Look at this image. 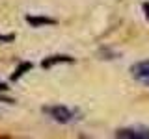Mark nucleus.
Returning a JSON list of instances; mask_svg holds the SVG:
<instances>
[{
    "label": "nucleus",
    "instance_id": "f257e3e1",
    "mask_svg": "<svg viewBox=\"0 0 149 139\" xmlns=\"http://www.w3.org/2000/svg\"><path fill=\"white\" fill-rule=\"evenodd\" d=\"M45 113H49L50 117L54 120H58V122H73L74 120V111L65 108V106H49V108H45Z\"/></svg>",
    "mask_w": 149,
    "mask_h": 139
},
{
    "label": "nucleus",
    "instance_id": "f03ea898",
    "mask_svg": "<svg viewBox=\"0 0 149 139\" xmlns=\"http://www.w3.org/2000/svg\"><path fill=\"white\" fill-rule=\"evenodd\" d=\"M116 137H125V139H149V128H143V126L121 128V130L116 132Z\"/></svg>",
    "mask_w": 149,
    "mask_h": 139
},
{
    "label": "nucleus",
    "instance_id": "7ed1b4c3",
    "mask_svg": "<svg viewBox=\"0 0 149 139\" xmlns=\"http://www.w3.org/2000/svg\"><path fill=\"white\" fill-rule=\"evenodd\" d=\"M132 76L136 78L138 82L147 83L149 85V61H140L132 67Z\"/></svg>",
    "mask_w": 149,
    "mask_h": 139
},
{
    "label": "nucleus",
    "instance_id": "20e7f679",
    "mask_svg": "<svg viewBox=\"0 0 149 139\" xmlns=\"http://www.w3.org/2000/svg\"><path fill=\"white\" fill-rule=\"evenodd\" d=\"M67 61H73V58H69V56H50L49 59L43 61V67H50V65L56 63H67Z\"/></svg>",
    "mask_w": 149,
    "mask_h": 139
},
{
    "label": "nucleus",
    "instance_id": "39448f33",
    "mask_svg": "<svg viewBox=\"0 0 149 139\" xmlns=\"http://www.w3.org/2000/svg\"><path fill=\"white\" fill-rule=\"evenodd\" d=\"M28 22L34 26H41V24H54L52 19H45V17H28Z\"/></svg>",
    "mask_w": 149,
    "mask_h": 139
},
{
    "label": "nucleus",
    "instance_id": "423d86ee",
    "mask_svg": "<svg viewBox=\"0 0 149 139\" xmlns=\"http://www.w3.org/2000/svg\"><path fill=\"white\" fill-rule=\"evenodd\" d=\"M30 67H32V65H30V63H26V65H22L21 69H17V72L13 74V80H17V78H19V76L22 74V71H26V69H30Z\"/></svg>",
    "mask_w": 149,
    "mask_h": 139
},
{
    "label": "nucleus",
    "instance_id": "0eeeda50",
    "mask_svg": "<svg viewBox=\"0 0 149 139\" xmlns=\"http://www.w3.org/2000/svg\"><path fill=\"white\" fill-rule=\"evenodd\" d=\"M6 89H8V87L4 85V83H0V91H6Z\"/></svg>",
    "mask_w": 149,
    "mask_h": 139
}]
</instances>
